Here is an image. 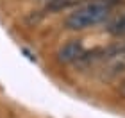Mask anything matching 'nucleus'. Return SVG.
Wrapping results in <instances>:
<instances>
[{"label": "nucleus", "mask_w": 125, "mask_h": 118, "mask_svg": "<svg viewBox=\"0 0 125 118\" xmlns=\"http://www.w3.org/2000/svg\"><path fill=\"white\" fill-rule=\"evenodd\" d=\"M82 57H84V48L81 41H70L62 45L57 52V59L61 63H73V61H79Z\"/></svg>", "instance_id": "obj_2"}, {"label": "nucleus", "mask_w": 125, "mask_h": 118, "mask_svg": "<svg viewBox=\"0 0 125 118\" xmlns=\"http://www.w3.org/2000/svg\"><path fill=\"white\" fill-rule=\"evenodd\" d=\"M107 32L113 36H125V14L120 16V18H116V20H113L109 25H107Z\"/></svg>", "instance_id": "obj_3"}, {"label": "nucleus", "mask_w": 125, "mask_h": 118, "mask_svg": "<svg viewBox=\"0 0 125 118\" xmlns=\"http://www.w3.org/2000/svg\"><path fill=\"white\" fill-rule=\"evenodd\" d=\"M107 2H109V0H107Z\"/></svg>", "instance_id": "obj_5"}, {"label": "nucleus", "mask_w": 125, "mask_h": 118, "mask_svg": "<svg viewBox=\"0 0 125 118\" xmlns=\"http://www.w3.org/2000/svg\"><path fill=\"white\" fill-rule=\"evenodd\" d=\"M118 91H120V95L125 98V81H122V84H120V88H118Z\"/></svg>", "instance_id": "obj_4"}, {"label": "nucleus", "mask_w": 125, "mask_h": 118, "mask_svg": "<svg viewBox=\"0 0 125 118\" xmlns=\"http://www.w3.org/2000/svg\"><path fill=\"white\" fill-rule=\"evenodd\" d=\"M111 5L105 2H95V4H88L84 7L73 11V13L66 18V27L72 31H82L88 27H93L100 21H104L109 16Z\"/></svg>", "instance_id": "obj_1"}]
</instances>
